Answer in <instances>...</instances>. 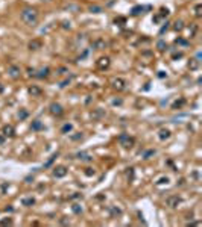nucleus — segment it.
<instances>
[{
    "label": "nucleus",
    "mask_w": 202,
    "mask_h": 227,
    "mask_svg": "<svg viewBox=\"0 0 202 227\" xmlns=\"http://www.w3.org/2000/svg\"><path fill=\"white\" fill-rule=\"evenodd\" d=\"M23 23H26L28 26H35L38 23V11L35 8H24L20 14Z\"/></svg>",
    "instance_id": "obj_1"
},
{
    "label": "nucleus",
    "mask_w": 202,
    "mask_h": 227,
    "mask_svg": "<svg viewBox=\"0 0 202 227\" xmlns=\"http://www.w3.org/2000/svg\"><path fill=\"white\" fill-rule=\"evenodd\" d=\"M119 142H120V145H123V149H132L135 144V139L129 135H126V133H122L119 136Z\"/></svg>",
    "instance_id": "obj_2"
},
{
    "label": "nucleus",
    "mask_w": 202,
    "mask_h": 227,
    "mask_svg": "<svg viewBox=\"0 0 202 227\" xmlns=\"http://www.w3.org/2000/svg\"><path fill=\"white\" fill-rule=\"evenodd\" d=\"M49 111H50V114L55 115V117H61L62 114H64V108H62L59 103H52L49 106Z\"/></svg>",
    "instance_id": "obj_3"
},
{
    "label": "nucleus",
    "mask_w": 202,
    "mask_h": 227,
    "mask_svg": "<svg viewBox=\"0 0 202 227\" xmlns=\"http://www.w3.org/2000/svg\"><path fill=\"white\" fill-rule=\"evenodd\" d=\"M8 74H9L11 79H20V76H21L20 67L18 65H9L8 67Z\"/></svg>",
    "instance_id": "obj_4"
},
{
    "label": "nucleus",
    "mask_w": 202,
    "mask_h": 227,
    "mask_svg": "<svg viewBox=\"0 0 202 227\" xmlns=\"http://www.w3.org/2000/svg\"><path fill=\"white\" fill-rule=\"evenodd\" d=\"M109 65H111V61H109L108 56H102V58H99L97 62H96V67H97L99 70H106V68H109Z\"/></svg>",
    "instance_id": "obj_5"
},
{
    "label": "nucleus",
    "mask_w": 202,
    "mask_h": 227,
    "mask_svg": "<svg viewBox=\"0 0 202 227\" xmlns=\"http://www.w3.org/2000/svg\"><path fill=\"white\" fill-rule=\"evenodd\" d=\"M125 85H126V82L123 81V79H120V77H114L111 81V86L114 88L116 91H123L125 89Z\"/></svg>",
    "instance_id": "obj_6"
},
{
    "label": "nucleus",
    "mask_w": 202,
    "mask_h": 227,
    "mask_svg": "<svg viewBox=\"0 0 202 227\" xmlns=\"http://www.w3.org/2000/svg\"><path fill=\"white\" fill-rule=\"evenodd\" d=\"M179 202H181V200H179L178 195H170V197L166 198V206H169L170 209H175L176 206L179 205Z\"/></svg>",
    "instance_id": "obj_7"
},
{
    "label": "nucleus",
    "mask_w": 202,
    "mask_h": 227,
    "mask_svg": "<svg viewBox=\"0 0 202 227\" xmlns=\"http://www.w3.org/2000/svg\"><path fill=\"white\" fill-rule=\"evenodd\" d=\"M43 47V43H41V39H31L29 44H28V49L31 51H36V50H40Z\"/></svg>",
    "instance_id": "obj_8"
},
{
    "label": "nucleus",
    "mask_w": 202,
    "mask_h": 227,
    "mask_svg": "<svg viewBox=\"0 0 202 227\" xmlns=\"http://www.w3.org/2000/svg\"><path fill=\"white\" fill-rule=\"evenodd\" d=\"M66 174H67V168H66V167L59 165V167H55V168H53V176H55L56 179L64 177Z\"/></svg>",
    "instance_id": "obj_9"
},
{
    "label": "nucleus",
    "mask_w": 202,
    "mask_h": 227,
    "mask_svg": "<svg viewBox=\"0 0 202 227\" xmlns=\"http://www.w3.org/2000/svg\"><path fill=\"white\" fill-rule=\"evenodd\" d=\"M29 94H31L32 97H41V94H43V89H41L40 86H35V85H32V86H29Z\"/></svg>",
    "instance_id": "obj_10"
},
{
    "label": "nucleus",
    "mask_w": 202,
    "mask_h": 227,
    "mask_svg": "<svg viewBox=\"0 0 202 227\" xmlns=\"http://www.w3.org/2000/svg\"><path fill=\"white\" fill-rule=\"evenodd\" d=\"M14 135H15V129H14V126L8 124V126H5V127H3V136L12 138Z\"/></svg>",
    "instance_id": "obj_11"
},
{
    "label": "nucleus",
    "mask_w": 202,
    "mask_h": 227,
    "mask_svg": "<svg viewBox=\"0 0 202 227\" xmlns=\"http://www.w3.org/2000/svg\"><path fill=\"white\" fill-rule=\"evenodd\" d=\"M106 41L105 39H102V38H97L96 41H94V47L97 49V50H104V49H106Z\"/></svg>",
    "instance_id": "obj_12"
},
{
    "label": "nucleus",
    "mask_w": 202,
    "mask_h": 227,
    "mask_svg": "<svg viewBox=\"0 0 202 227\" xmlns=\"http://www.w3.org/2000/svg\"><path fill=\"white\" fill-rule=\"evenodd\" d=\"M158 136H160V139H161V141H164V139H169V138H170V130H167V129H161Z\"/></svg>",
    "instance_id": "obj_13"
},
{
    "label": "nucleus",
    "mask_w": 202,
    "mask_h": 227,
    "mask_svg": "<svg viewBox=\"0 0 202 227\" xmlns=\"http://www.w3.org/2000/svg\"><path fill=\"white\" fill-rule=\"evenodd\" d=\"M78 159H79V161H84V162H90L93 157L88 153H78Z\"/></svg>",
    "instance_id": "obj_14"
},
{
    "label": "nucleus",
    "mask_w": 202,
    "mask_h": 227,
    "mask_svg": "<svg viewBox=\"0 0 202 227\" xmlns=\"http://www.w3.org/2000/svg\"><path fill=\"white\" fill-rule=\"evenodd\" d=\"M49 74H50V70L46 67V68H41V70H40V74H35V76H36V77H40V79H46Z\"/></svg>",
    "instance_id": "obj_15"
},
{
    "label": "nucleus",
    "mask_w": 202,
    "mask_h": 227,
    "mask_svg": "<svg viewBox=\"0 0 202 227\" xmlns=\"http://www.w3.org/2000/svg\"><path fill=\"white\" fill-rule=\"evenodd\" d=\"M28 115H29V112H28L26 109H20V111H18V114H17V117H18L20 121H23V120H26V118H28Z\"/></svg>",
    "instance_id": "obj_16"
},
{
    "label": "nucleus",
    "mask_w": 202,
    "mask_h": 227,
    "mask_svg": "<svg viewBox=\"0 0 202 227\" xmlns=\"http://www.w3.org/2000/svg\"><path fill=\"white\" fill-rule=\"evenodd\" d=\"M184 104H185V100H184V99H179V100H176V102L173 103V109H181Z\"/></svg>",
    "instance_id": "obj_17"
},
{
    "label": "nucleus",
    "mask_w": 202,
    "mask_h": 227,
    "mask_svg": "<svg viewBox=\"0 0 202 227\" xmlns=\"http://www.w3.org/2000/svg\"><path fill=\"white\" fill-rule=\"evenodd\" d=\"M173 29H175L176 32H181V30L184 29V23H182L181 20H178V21H175V26H173Z\"/></svg>",
    "instance_id": "obj_18"
},
{
    "label": "nucleus",
    "mask_w": 202,
    "mask_h": 227,
    "mask_svg": "<svg viewBox=\"0 0 202 227\" xmlns=\"http://www.w3.org/2000/svg\"><path fill=\"white\" fill-rule=\"evenodd\" d=\"M40 129H43L41 121H40V120H35V121L32 123V130H40Z\"/></svg>",
    "instance_id": "obj_19"
},
{
    "label": "nucleus",
    "mask_w": 202,
    "mask_h": 227,
    "mask_svg": "<svg viewBox=\"0 0 202 227\" xmlns=\"http://www.w3.org/2000/svg\"><path fill=\"white\" fill-rule=\"evenodd\" d=\"M32 205H35V198H24L23 200V206H32Z\"/></svg>",
    "instance_id": "obj_20"
},
{
    "label": "nucleus",
    "mask_w": 202,
    "mask_h": 227,
    "mask_svg": "<svg viewBox=\"0 0 202 227\" xmlns=\"http://www.w3.org/2000/svg\"><path fill=\"white\" fill-rule=\"evenodd\" d=\"M73 129V124H70V123H67V124H64V126H62V129H61V132L62 133H69L70 130Z\"/></svg>",
    "instance_id": "obj_21"
},
{
    "label": "nucleus",
    "mask_w": 202,
    "mask_h": 227,
    "mask_svg": "<svg viewBox=\"0 0 202 227\" xmlns=\"http://www.w3.org/2000/svg\"><path fill=\"white\" fill-rule=\"evenodd\" d=\"M201 11H202V5L198 3V5L195 6V15H196V17H201V15H202V12H201Z\"/></svg>",
    "instance_id": "obj_22"
},
{
    "label": "nucleus",
    "mask_w": 202,
    "mask_h": 227,
    "mask_svg": "<svg viewBox=\"0 0 202 227\" xmlns=\"http://www.w3.org/2000/svg\"><path fill=\"white\" fill-rule=\"evenodd\" d=\"M90 11H91V12H94V14H100V12H102V8H100V6H96V5H93V6H90Z\"/></svg>",
    "instance_id": "obj_23"
},
{
    "label": "nucleus",
    "mask_w": 202,
    "mask_h": 227,
    "mask_svg": "<svg viewBox=\"0 0 202 227\" xmlns=\"http://www.w3.org/2000/svg\"><path fill=\"white\" fill-rule=\"evenodd\" d=\"M138 11H141V12H143V8H141V6H135V8L132 9V15H138V14H140Z\"/></svg>",
    "instance_id": "obj_24"
},
{
    "label": "nucleus",
    "mask_w": 202,
    "mask_h": 227,
    "mask_svg": "<svg viewBox=\"0 0 202 227\" xmlns=\"http://www.w3.org/2000/svg\"><path fill=\"white\" fill-rule=\"evenodd\" d=\"M73 210H74V213H81V212H82V207H79L78 205H74V206H73Z\"/></svg>",
    "instance_id": "obj_25"
},
{
    "label": "nucleus",
    "mask_w": 202,
    "mask_h": 227,
    "mask_svg": "<svg viewBox=\"0 0 202 227\" xmlns=\"http://www.w3.org/2000/svg\"><path fill=\"white\" fill-rule=\"evenodd\" d=\"M67 73V68H64V67H61V68H58V74L61 76V74H66Z\"/></svg>",
    "instance_id": "obj_26"
},
{
    "label": "nucleus",
    "mask_w": 202,
    "mask_h": 227,
    "mask_svg": "<svg viewBox=\"0 0 202 227\" xmlns=\"http://www.w3.org/2000/svg\"><path fill=\"white\" fill-rule=\"evenodd\" d=\"M85 174H87V176H93V174H94V170H93V168H87Z\"/></svg>",
    "instance_id": "obj_27"
},
{
    "label": "nucleus",
    "mask_w": 202,
    "mask_h": 227,
    "mask_svg": "<svg viewBox=\"0 0 202 227\" xmlns=\"http://www.w3.org/2000/svg\"><path fill=\"white\" fill-rule=\"evenodd\" d=\"M193 62L192 64H188V67H190V68H196V67H198V61L196 59H192Z\"/></svg>",
    "instance_id": "obj_28"
},
{
    "label": "nucleus",
    "mask_w": 202,
    "mask_h": 227,
    "mask_svg": "<svg viewBox=\"0 0 202 227\" xmlns=\"http://www.w3.org/2000/svg\"><path fill=\"white\" fill-rule=\"evenodd\" d=\"M152 154H155V152H154V150H150V152H147V153L144 154V159H149V156H152Z\"/></svg>",
    "instance_id": "obj_29"
},
{
    "label": "nucleus",
    "mask_w": 202,
    "mask_h": 227,
    "mask_svg": "<svg viewBox=\"0 0 202 227\" xmlns=\"http://www.w3.org/2000/svg\"><path fill=\"white\" fill-rule=\"evenodd\" d=\"M158 49H160V50H164V49H166V44H164L163 41H160V43H158Z\"/></svg>",
    "instance_id": "obj_30"
},
{
    "label": "nucleus",
    "mask_w": 202,
    "mask_h": 227,
    "mask_svg": "<svg viewBox=\"0 0 202 227\" xmlns=\"http://www.w3.org/2000/svg\"><path fill=\"white\" fill-rule=\"evenodd\" d=\"M71 139H74V141H78V139H82V135H74V136H71Z\"/></svg>",
    "instance_id": "obj_31"
},
{
    "label": "nucleus",
    "mask_w": 202,
    "mask_h": 227,
    "mask_svg": "<svg viewBox=\"0 0 202 227\" xmlns=\"http://www.w3.org/2000/svg\"><path fill=\"white\" fill-rule=\"evenodd\" d=\"M61 224H69V221H67V220H64V218H62V220H61Z\"/></svg>",
    "instance_id": "obj_32"
},
{
    "label": "nucleus",
    "mask_w": 202,
    "mask_h": 227,
    "mask_svg": "<svg viewBox=\"0 0 202 227\" xmlns=\"http://www.w3.org/2000/svg\"><path fill=\"white\" fill-rule=\"evenodd\" d=\"M3 141H5V138H3V136H0V144H2Z\"/></svg>",
    "instance_id": "obj_33"
},
{
    "label": "nucleus",
    "mask_w": 202,
    "mask_h": 227,
    "mask_svg": "<svg viewBox=\"0 0 202 227\" xmlns=\"http://www.w3.org/2000/svg\"><path fill=\"white\" fill-rule=\"evenodd\" d=\"M41 2H52V0H41Z\"/></svg>",
    "instance_id": "obj_34"
}]
</instances>
